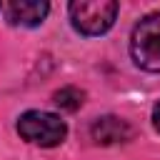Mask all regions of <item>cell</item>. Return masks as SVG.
<instances>
[{
  "mask_svg": "<svg viewBox=\"0 0 160 160\" xmlns=\"http://www.w3.org/2000/svg\"><path fill=\"white\" fill-rule=\"evenodd\" d=\"M5 15L12 25H22V28H35L45 20L50 5L45 0H12L5 8Z\"/></svg>",
  "mask_w": 160,
  "mask_h": 160,
  "instance_id": "4",
  "label": "cell"
},
{
  "mask_svg": "<svg viewBox=\"0 0 160 160\" xmlns=\"http://www.w3.org/2000/svg\"><path fill=\"white\" fill-rule=\"evenodd\" d=\"M2 8H5V5H0V10H2Z\"/></svg>",
  "mask_w": 160,
  "mask_h": 160,
  "instance_id": "8",
  "label": "cell"
},
{
  "mask_svg": "<svg viewBox=\"0 0 160 160\" xmlns=\"http://www.w3.org/2000/svg\"><path fill=\"white\" fill-rule=\"evenodd\" d=\"M82 98H85L82 90H78V88H62V90L55 92V105L62 108V110H68V112H75L82 105Z\"/></svg>",
  "mask_w": 160,
  "mask_h": 160,
  "instance_id": "6",
  "label": "cell"
},
{
  "mask_svg": "<svg viewBox=\"0 0 160 160\" xmlns=\"http://www.w3.org/2000/svg\"><path fill=\"white\" fill-rule=\"evenodd\" d=\"M90 135L100 145H112V142H122L130 138V125L115 115H105V118H98L92 122Z\"/></svg>",
  "mask_w": 160,
  "mask_h": 160,
  "instance_id": "5",
  "label": "cell"
},
{
  "mask_svg": "<svg viewBox=\"0 0 160 160\" xmlns=\"http://www.w3.org/2000/svg\"><path fill=\"white\" fill-rule=\"evenodd\" d=\"M118 15L115 0H75L70 2V22L82 35H102Z\"/></svg>",
  "mask_w": 160,
  "mask_h": 160,
  "instance_id": "3",
  "label": "cell"
},
{
  "mask_svg": "<svg viewBox=\"0 0 160 160\" xmlns=\"http://www.w3.org/2000/svg\"><path fill=\"white\" fill-rule=\"evenodd\" d=\"M130 52L138 68L160 72V10L145 15L130 38Z\"/></svg>",
  "mask_w": 160,
  "mask_h": 160,
  "instance_id": "2",
  "label": "cell"
},
{
  "mask_svg": "<svg viewBox=\"0 0 160 160\" xmlns=\"http://www.w3.org/2000/svg\"><path fill=\"white\" fill-rule=\"evenodd\" d=\"M152 125H155V130L160 132V102L152 108Z\"/></svg>",
  "mask_w": 160,
  "mask_h": 160,
  "instance_id": "7",
  "label": "cell"
},
{
  "mask_svg": "<svg viewBox=\"0 0 160 160\" xmlns=\"http://www.w3.org/2000/svg\"><path fill=\"white\" fill-rule=\"evenodd\" d=\"M18 132L22 140L40 145V148H55L65 140L68 125L55 115L45 110H28L18 118Z\"/></svg>",
  "mask_w": 160,
  "mask_h": 160,
  "instance_id": "1",
  "label": "cell"
}]
</instances>
